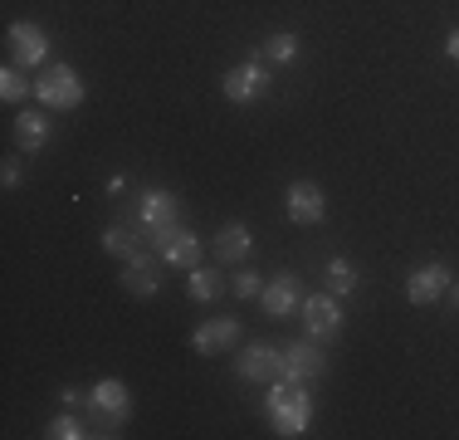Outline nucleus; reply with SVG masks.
Segmentation results:
<instances>
[{
    "label": "nucleus",
    "instance_id": "f257e3e1",
    "mask_svg": "<svg viewBox=\"0 0 459 440\" xmlns=\"http://www.w3.org/2000/svg\"><path fill=\"white\" fill-rule=\"evenodd\" d=\"M264 411H269V421H274L279 436H303L308 421H313L308 392H303L299 382H283V377H274V387H269V396H264Z\"/></svg>",
    "mask_w": 459,
    "mask_h": 440
},
{
    "label": "nucleus",
    "instance_id": "f03ea898",
    "mask_svg": "<svg viewBox=\"0 0 459 440\" xmlns=\"http://www.w3.org/2000/svg\"><path fill=\"white\" fill-rule=\"evenodd\" d=\"M35 98H39V108H49V113H69V108L83 103V84H79V74H74L69 64H54V69H45L35 79Z\"/></svg>",
    "mask_w": 459,
    "mask_h": 440
},
{
    "label": "nucleus",
    "instance_id": "7ed1b4c3",
    "mask_svg": "<svg viewBox=\"0 0 459 440\" xmlns=\"http://www.w3.org/2000/svg\"><path fill=\"white\" fill-rule=\"evenodd\" d=\"M142 225H147V240H152V245H167V240L171 235H177V196H171V191H147V196H142Z\"/></svg>",
    "mask_w": 459,
    "mask_h": 440
},
{
    "label": "nucleus",
    "instance_id": "20e7f679",
    "mask_svg": "<svg viewBox=\"0 0 459 440\" xmlns=\"http://www.w3.org/2000/svg\"><path fill=\"white\" fill-rule=\"evenodd\" d=\"M299 313H303V328L313 333V343H327V338L342 333V308H337V294H308Z\"/></svg>",
    "mask_w": 459,
    "mask_h": 440
},
{
    "label": "nucleus",
    "instance_id": "39448f33",
    "mask_svg": "<svg viewBox=\"0 0 459 440\" xmlns=\"http://www.w3.org/2000/svg\"><path fill=\"white\" fill-rule=\"evenodd\" d=\"M264 88H269V79H264V59H259V54H249L245 64H235V69L221 79V93L230 98V103H255Z\"/></svg>",
    "mask_w": 459,
    "mask_h": 440
},
{
    "label": "nucleus",
    "instance_id": "423d86ee",
    "mask_svg": "<svg viewBox=\"0 0 459 440\" xmlns=\"http://www.w3.org/2000/svg\"><path fill=\"white\" fill-rule=\"evenodd\" d=\"M279 377L283 382H313V377H323V352L318 343H303V338H293L289 348L279 352Z\"/></svg>",
    "mask_w": 459,
    "mask_h": 440
},
{
    "label": "nucleus",
    "instance_id": "0eeeda50",
    "mask_svg": "<svg viewBox=\"0 0 459 440\" xmlns=\"http://www.w3.org/2000/svg\"><path fill=\"white\" fill-rule=\"evenodd\" d=\"M89 401H93V411H98V426H108V436H113L117 426L127 421V411H133V401H127V387H123L117 377L98 382V387L89 392Z\"/></svg>",
    "mask_w": 459,
    "mask_h": 440
},
{
    "label": "nucleus",
    "instance_id": "6e6552de",
    "mask_svg": "<svg viewBox=\"0 0 459 440\" xmlns=\"http://www.w3.org/2000/svg\"><path fill=\"white\" fill-rule=\"evenodd\" d=\"M450 279H455L450 264H440V260L420 264V269H411V279H406V299L415 308H420V304H440V294L450 289Z\"/></svg>",
    "mask_w": 459,
    "mask_h": 440
},
{
    "label": "nucleus",
    "instance_id": "1a4fd4ad",
    "mask_svg": "<svg viewBox=\"0 0 459 440\" xmlns=\"http://www.w3.org/2000/svg\"><path fill=\"white\" fill-rule=\"evenodd\" d=\"M10 54H15L20 69H35V64H45V54H49L45 30L30 25V20H15V25H10Z\"/></svg>",
    "mask_w": 459,
    "mask_h": 440
},
{
    "label": "nucleus",
    "instance_id": "9d476101",
    "mask_svg": "<svg viewBox=\"0 0 459 440\" xmlns=\"http://www.w3.org/2000/svg\"><path fill=\"white\" fill-rule=\"evenodd\" d=\"M323 216H327V201H323V191L313 181H293L289 186V220L293 225H323Z\"/></svg>",
    "mask_w": 459,
    "mask_h": 440
},
{
    "label": "nucleus",
    "instance_id": "9b49d317",
    "mask_svg": "<svg viewBox=\"0 0 459 440\" xmlns=\"http://www.w3.org/2000/svg\"><path fill=\"white\" fill-rule=\"evenodd\" d=\"M259 299H264V313L269 318H289V313H299V308H303V289H299V279H293V274H279V279L269 284Z\"/></svg>",
    "mask_w": 459,
    "mask_h": 440
},
{
    "label": "nucleus",
    "instance_id": "f8f14e48",
    "mask_svg": "<svg viewBox=\"0 0 459 440\" xmlns=\"http://www.w3.org/2000/svg\"><path fill=\"white\" fill-rule=\"evenodd\" d=\"M235 338H239V323H230V318H211V323H201L191 333V348L195 352H225V348H235Z\"/></svg>",
    "mask_w": 459,
    "mask_h": 440
},
{
    "label": "nucleus",
    "instance_id": "ddd939ff",
    "mask_svg": "<svg viewBox=\"0 0 459 440\" xmlns=\"http://www.w3.org/2000/svg\"><path fill=\"white\" fill-rule=\"evenodd\" d=\"M255 250V235H249L245 220H230V225H221V235H215V255H221V264H239Z\"/></svg>",
    "mask_w": 459,
    "mask_h": 440
},
{
    "label": "nucleus",
    "instance_id": "4468645a",
    "mask_svg": "<svg viewBox=\"0 0 459 440\" xmlns=\"http://www.w3.org/2000/svg\"><path fill=\"white\" fill-rule=\"evenodd\" d=\"M239 377H245V382H274L279 377V352L264 348V343L245 348V352H239Z\"/></svg>",
    "mask_w": 459,
    "mask_h": 440
},
{
    "label": "nucleus",
    "instance_id": "2eb2a0df",
    "mask_svg": "<svg viewBox=\"0 0 459 440\" xmlns=\"http://www.w3.org/2000/svg\"><path fill=\"white\" fill-rule=\"evenodd\" d=\"M161 260H167L171 269H186V274H191L195 264H201V240H195L191 230H177V235L161 245Z\"/></svg>",
    "mask_w": 459,
    "mask_h": 440
},
{
    "label": "nucleus",
    "instance_id": "dca6fc26",
    "mask_svg": "<svg viewBox=\"0 0 459 440\" xmlns=\"http://www.w3.org/2000/svg\"><path fill=\"white\" fill-rule=\"evenodd\" d=\"M123 284H127V294H142V299H152V294H157V274H152V260L137 255L127 260V269H123Z\"/></svg>",
    "mask_w": 459,
    "mask_h": 440
},
{
    "label": "nucleus",
    "instance_id": "f3484780",
    "mask_svg": "<svg viewBox=\"0 0 459 440\" xmlns=\"http://www.w3.org/2000/svg\"><path fill=\"white\" fill-rule=\"evenodd\" d=\"M15 137H20V147H25V152H39L49 142V118L45 113H20L15 118Z\"/></svg>",
    "mask_w": 459,
    "mask_h": 440
},
{
    "label": "nucleus",
    "instance_id": "a211bd4d",
    "mask_svg": "<svg viewBox=\"0 0 459 440\" xmlns=\"http://www.w3.org/2000/svg\"><path fill=\"white\" fill-rule=\"evenodd\" d=\"M186 284H191V299L195 304H215V299H221V289H225V274L201 269V264H195V269L186 274Z\"/></svg>",
    "mask_w": 459,
    "mask_h": 440
},
{
    "label": "nucleus",
    "instance_id": "6ab92c4d",
    "mask_svg": "<svg viewBox=\"0 0 459 440\" xmlns=\"http://www.w3.org/2000/svg\"><path fill=\"white\" fill-rule=\"evenodd\" d=\"M357 289V269L347 260H327V294H337V299H342V294H352Z\"/></svg>",
    "mask_w": 459,
    "mask_h": 440
},
{
    "label": "nucleus",
    "instance_id": "aec40b11",
    "mask_svg": "<svg viewBox=\"0 0 459 440\" xmlns=\"http://www.w3.org/2000/svg\"><path fill=\"white\" fill-rule=\"evenodd\" d=\"M264 54H269L274 64H289L293 54H299V35H289V30H279V35H269V40H264Z\"/></svg>",
    "mask_w": 459,
    "mask_h": 440
},
{
    "label": "nucleus",
    "instance_id": "412c9836",
    "mask_svg": "<svg viewBox=\"0 0 459 440\" xmlns=\"http://www.w3.org/2000/svg\"><path fill=\"white\" fill-rule=\"evenodd\" d=\"M25 88H30V79L20 74V64H5V69H0V93H5V103H20Z\"/></svg>",
    "mask_w": 459,
    "mask_h": 440
},
{
    "label": "nucleus",
    "instance_id": "4be33fe9",
    "mask_svg": "<svg viewBox=\"0 0 459 440\" xmlns=\"http://www.w3.org/2000/svg\"><path fill=\"white\" fill-rule=\"evenodd\" d=\"M103 250H108V255L133 260L137 255V235H127V230H103Z\"/></svg>",
    "mask_w": 459,
    "mask_h": 440
},
{
    "label": "nucleus",
    "instance_id": "5701e85b",
    "mask_svg": "<svg viewBox=\"0 0 459 440\" xmlns=\"http://www.w3.org/2000/svg\"><path fill=\"white\" fill-rule=\"evenodd\" d=\"M49 440H79V436H89L83 431V421H74V416H59V421H49Z\"/></svg>",
    "mask_w": 459,
    "mask_h": 440
},
{
    "label": "nucleus",
    "instance_id": "b1692460",
    "mask_svg": "<svg viewBox=\"0 0 459 440\" xmlns=\"http://www.w3.org/2000/svg\"><path fill=\"white\" fill-rule=\"evenodd\" d=\"M235 294H239V299H259V294H264L259 274H255V269H239V274H235Z\"/></svg>",
    "mask_w": 459,
    "mask_h": 440
},
{
    "label": "nucleus",
    "instance_id": "393cba45",
    "mask_svg": "<svg viewBox=\"0 0 459 440\" xmlns=\"http://www.w3.org/2000/svg\"><path fill=\"white\" fill-rule=\"evenodd\" d=\"M0 186H5V191H15V186H20V167H15V162H5V172H0Z\"/></svg>",
    "mask_w": 459,
    "mask_h": 440
},
{
    "label": "nucleus",
    "instance_id": "a878e982",
    "mask_svg": "<svg viewBox=\"0 0 459 440\" xmlns=\"http://www.w3.org/2000/svg\"><path fill=\"white\" fill-rule=\"evenodd\" d=\"M445 54H450V59H459V30H450V40H445Z\"/></svg>",
    "mask_w": 459,
    "mask_h": 440
},
{
    "label": "nucleus",
    "instance_id": "bb28decb",
    "mask_svg": "<svg viewBox=\"0 0 459 440\" xmlns=\"http://www.w3.org/2000/svg\"><path fill=\"white\" fill-rule=\"evenodd\" d=\"M450 304H455V308H459V284H455V289H450Z\"/></svg>",
    "mask_w": 459,
    "mask_h": 440
}]
</instances>
